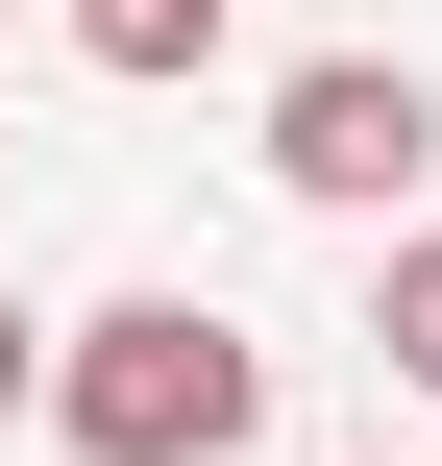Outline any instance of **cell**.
<instances>
[{
  "instance_id": "obj_1",
  "label": "cell",
  "mask_w": 442,
  "mask_h": 466,
  "mask_svg": "<svg viewBox=\"0 0 442 466\" xmlns=\"http://www.w3.org/2000/svg\"><path fill=\"white\" fill-rule=\"evenodd\" d=\"M49 442L74 466H246L271 442V344L221 295H98V319H49Z\"/></svg>"
},
{
  "instance_id": "obj_2",
  "label": "cell",
  "mask_w": 442,
  "mask_h": 466,
  "mask_svg": "<svg viewBox=\"0 0 442 466\" xmlns=\"http://www.w3.org/2000/svg\"><path fill=\"white\" fill-rule=\"evenodd\" d=\"M418 172H442V74H418V49H295V74H271V197L394 221Z\"/></svg>"
},
{
  "instance_id": "obj_3",
  "label": "cell",
  "mask_w": 442,
  "mask_h": 466,
  "mask_svg": "<svg viewBox=\"0 0 442 466\" xmlns=\"http://www.w3.org/2000/svg\"><path fill=\"white\" fill-rule=\"evenodd\" d=\"M74 25V74H123V98H197L221 74V0H49Z\"/></svg>"
},
{
  "instance_id": "obj_4",
  "label": "cell",
  "mask_w": 442,
  "mask_h": 466,
  "mask_svg": "<svg viewBox=\"0 0 442 466\" xmlns=\"http://www.w3.org/2000/svg\"><path fill=\"white\" fill-rule=\"evenodd\" d=\"M369 369L442 393V221H394V270H369Z\"/></svg>"
},
{
  "instance_id": "obj_5",
  "label": "cell",
  "mask_w": 442,
  "mask_h": 466,
  "mask_svg": "<svg viewBox=\"0 0 442 466\" xmlns=\"http://www.w3.org/2000/svg\"><path fill=\"white\" fill-rule=\"evenodd\" d=\"M0 418H49V319H25V295H0Z\"/></svg>"
},
{
  "instance_id": "obj_6",
  "label": "cell",
  "mask_w": 442,
  "mask_h": 466,
  "mask_svg": "<svg viewBox=\"0 0 442 466\" xmlns=\"http://www.w3.org/2000/svg\"><path fill=\"white\" fill-rule=\"evenodd\" d=\"M0 25H49V0H0Z\"/></svg>"
}]
</instances>
